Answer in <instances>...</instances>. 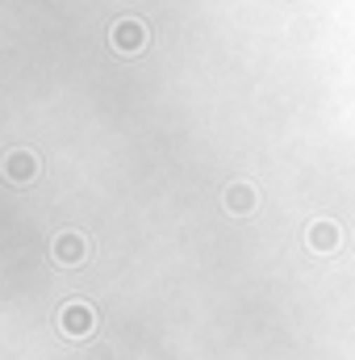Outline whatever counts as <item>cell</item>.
<instances>
[{"instance_id": "obj_1", "label": "cell", "mask_w": 355, "mask_h": 360, "mask_svg": "<svg viewBox=\"0 0 355 360\" xmlns=\"http://www.w3.org/2000/svg\"><path fill=\"white\" fill-rule=\"evenodd\" d=\"M59 331H63L67 340H88L92 331H96V310H92L84 297H72V302L59 310Z\"/></svg>"}, {"instance_id": "obj_3", "label": "cell", "mask_w": 355, "mask_h": 360, "mask_svg": "<svg viewBox=\"0 0 355 360\" xmlns=\"http://www.w3.org/2000/svg\"><path fill=\"white\" fill-rule=\"evenodd\" d=\"M51 260H55L59 269H80V264L88 260V239H84L80 231H59L55 243H51Z\"/></svg>"}, {"instance_id": "obj_6", "label": "cell", "mask_w": 355, "mask_h": 360, "mask_svg": "<svg viewBox=\"0 0 355 360\" xmlns=\"http://www.w3.org/2000/svg\"><path fill=\"white\" fill-rule=\"evenodd\" d=\"M305 243L314 248V252H339V243H343V231H339V222H330V218H322V222H314L309 231H305Z\"/></svg>"}, {"instance_id": "obj_4", "label": "cell", "mask_w": 355, "mask_h": 360, "mask_svg": "<svg viewBox=\"0 0 355 360\" xmlns=\"http://www.w3.org/2000/svg\"><path fill=\"white\" fill-rule=\"evenodd\" d=\"M38 155L29 151V147H17V151H8L4 155V164H0V172H4V180L8 184H34L38 180Z\"/></svg>"}, {"instance_id": "obj_5", "label": "cell", "mask_w": 355, "mask_h": 360, "mask_svg": "<svg viewBox=\"0 0 355 360\" xmlns=\"http://www.w3.org/2000/svg\"><path fill=\"white\" fill-rule=\"evenodd\" d=\"M222 205H226V214L243 218V214H251V210L260 205V193H255L251 180H230V184L222 188Z\"/></svg>"}, {"instance_id": "obj_2", "label": "cell", "mask_w": 355, "mask_h": 360, "mask_svg": "<svg viewBox=\"0 0 355 360\" xmlns=\"http://www.w3.org/2000/svg\"><path fill=\"white\" fill-rule=\"evenodd\" d=\"M109 42H113V51H121V55H138V51L151 46V30H147L138 17H121V21H113Z\"/></svg>"}]
</instances>
